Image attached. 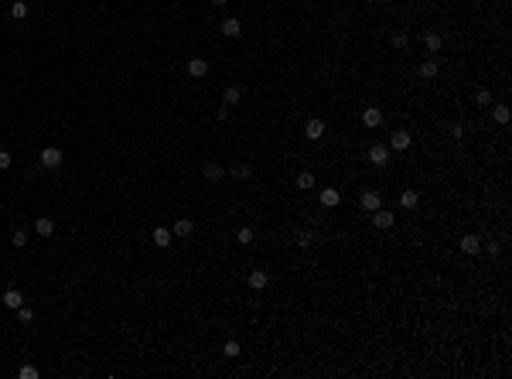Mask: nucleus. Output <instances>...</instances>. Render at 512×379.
Segmentation results:
<instances>
[{
	"instance_id": "obj_14",
	"label": "nucleus",
	"mask_w": 512,
	"mask_h": 379,
	"mask_svg": "<svg viewBox=\"0 0 512 379\" xmlns=\"http://www.w3.org/2000/svg\"><path fill=\"white\" fill-rule=\"evenodd\" d=\"M34 232H38V236H51V232H55V222H51L48 215H41L38 222H34Z\"/></svg>"
},
{
	"instance_id": "obj_24",
	"label": "nucleus",
	"mask_w": 512,
	"mask_h": 379,
	"mask_svg": "<svg viewBox=\"0 0 512 379\" xmlns=\"http://www.w3.org/2000/svg\"><path fill=\"white\" fill-rule=\"evenodd\" d=\"M222 356H226V359H236L239 356V342H236V338H229V342L222 345Z\"/></svg>"
},
{
	"instance_id": "obj_13",
	"label": "nucleus",
	"mask_w": 512,
	"mask_h": 379,
	"mask_svg": "<svg viewBox=\"0 0 512 379\" xmlns=\"http://www.w3.org/2000/svg\"><path fill=\"white\" fill-rule=\"evenodd\" d=\"M362 208H369V212L383 208V198H379V192H365V195H362Z\"/></svg>"
},
{
	"instance_id": "obj_22",
	"label": "nucleus",
	"mask_w": 512,
	"mask_h": 379,
	"mask_svg": "<svg viewBox=\"0 0 512 379\" xmlns=\"http://www.w3.org/2000/svg\"><path fill=\"white\" fill-rule=\"evenodd\" d=\"M297 188H301V192H307V188H314V174L301 171V174H297Z\"/></svg>"
},
{
	"instance_id": "obj_9",
	"label": "nucleus",
	"mask_w": 512,
	"mask_h": 379,
	"mask_svg": "<svg viewBox=\"0 0 512 379\" xmlns=\"http://www.w3.org/2000/svg\"><path fill=\"white\" fill-rule=\"evenodd\" d=\"M222 35H226V38H239V35H242V24H239L236 17H226V21H222Z\"/></svg>"
},
{
	"instance_id": "obj_33",
	"label": "nucleus",
	"mask_w": 512,
	"mask_h": 379,
	"mask_svg": "<svg viewBox=\"0 0 512 379\" xmlns=\"http://www.w3.org/2000/svg\"><path fill=\"white\" fill-rule=\"evenodd\" d=\"M311 242H314L311 232H301V236H297V246H311Z\"/></svg>"
},
{
	"instance_id": "obj_34",
	"label": "nucleus",
	"mask_w": 512,
	"mask_h": 379,
	"mask_svg": "<svg viewBox=\"0 0 512 379\" xmlns=\"http://www.w3.org/2000/svg\"><path fill=\"white\" fill-rule=\"evenodd\" d=\"M215 120H219V123H222V120H229V106H219V110H215Z\"/></svg>"
},
{
	"instance_id": "obj_23",
	"label": "nucleus",
	"mask_w": 512,
	"mask_h": 379,
	"mask_svg": "<svg viewBox=\"0 0 512 379\" xmlns=\"http://www.w3.org/2000/svg\"><path fill=\"white\" fill-rule=\"evenodd\" d=\"M11 17H17V21H24V17H28V4H24V0H14Z\"/></svg>"
},
{
	"instance_id": "obj_20",
	"label": "nucleus",
	"mask_w": 512,
	"mask_h": 379,
	"mask_svg": "<svg viewBox=\"0 0 512 379\" xmlns=\"http://www.w3.org/2000/svg\"><path fill=\"white\" fill-rule=\"evenodd\" d=\"M434 75H437V62H434V58L420 62V79H434Z\"/></svg>"
},
{
	"instance_id": "obj_3",
	"label": "nucleus",
	"mask_w": 512,
	"mask_h": 379,
	"mask_svg": "<svg viewBox=\"0 0 512 379\" xmlns=\"http://www.w3.org/2000/svg\"><path fill=\"white\" fill-rule=\"evenodd\" d=\"M369 161L379 164V168L389 164V147H386V144H372V147H369Z\"/></svg>"
},
{
	"instance_id": "obj_25",
	"label": "nucleus",
	"mask_w": 512,
	"mask_h": 379,
	"mask_svg": "<svg viewBox=\"0 0 512 379\" xmlns=\"http://www.w3.org/2000/svg\"><path fill=\"white\" fill-rule=\"evenodd\" d=\"M250 174H253V168H250V164H236V168H232V178H239V181H246Z\"/></svg>"
},
{
	"instance_id": "obj_19",
	"label": "nucleus",
	"mask_w": 512,
	"mask_h": 379,
	"mask_svg": "<svg viewBox=\"0 0 512 379\" xmlns=\"http://www.w3.org/2000/svg\"><path fill=\"white\" fill-rule=\"evenodd\" d=\"M192 229H195V226H192V219H178L171 232H174V236H192Z\"/></svg>"
},
{
	"instance_id": "obj_5",
	"label": "nucleus",
	"mask_w": 512,
	"mask_h": 379,
	"mask_svg": "<svg viewBox=\"0 0 512 379\" xmlns=\"http://www.w3.org/2000/svg\"><path fill=\"white\" fill-rule=\"evenodd\" d=\"M0 301H4L7 308H14V311H17V308H21V304H24V294H21V290H17V287H7V290H4V297H0Z\"/></svg>"
},
{
	"instance_id": "obj_16",
	"label": "nucleus",
	"mask_w": 512,
	"mask_h": 379,
	"mask_svg": "<svg viewBox=\"0 0 512 379\" xmlns=\"http://www.w3.org/2000/svg\"><path fill=\"white\" fill-rule=\"evenodd\" d=\"M171 236H174V232H171V229H164V226H157V229H154V246H171Z\"/></svg>"
},
{
	"instance_id": "obj_2",
	"label": "nucleus",
	"mask_w": 512,
	"mask_h": 379,
	"mask_svg": "<svg viewBox=\"0 0 512 379\" xmlns=\"http://www.w3.org/2000/svg\"><path fill=\"white\" fill-rule=\"evenodd\" d=\"M188 75H192V79H205V75H208V58L195 55L192 62H188Z\"/></svg>"
},
{
	"instance_id": "obj_35",
	"label": "nucleus",
	"mask_w": 512,
	"mask_h": 379,
	"mask_svg": "<svg viewBox=\"0 0 512 379\" xmlns=\"http://www.w3.org/2000/svg\"><path fill=\"white\" fill-rule=\"evenodd\" d=\"M393 45L403 48V45H407V35H403V31H399V35H393Z\"/></svg>"
},
{
	"instance_id": "obj_29",
	"label": "nucleus",
	"mask_w": 512,
	"mask_h": 379,
	"mask_svg": "<svg viewBox=\"0 0 512 379\" xmlns=\"http://www.w3.org/2000/svg\"><path fill=\"white\" fill-rule=\"evenodd\" d=\"M17 318H21L24 324H31V321H34V311H31V308H24V304H21V308H17Z\"/></svg>"
},
{
	"instance_id": "obj_21",
	"label": "nucleus",
	"mask_w": 512,
	"mask_h": 379,
	"mask_svg": "<svg viewBox=\"0 0 512 379\" xmlns=\"http://www.w3.org/2000/svg\"><path fill=\"white\" fill-rule=\"evenodd\" d=\"M417 202H420V195H417V192H410V188L403 192V195H399V205H403V208H413Z\"/></svg>"
},
{
	"instance_id": "obj_15",
	"label": "nucleus",
	"mask_w": 512,
	"mask_h": 379,
	"mask_svg": "<svg viewBox=\"0 0 512 379\" xmlns=\"http://www.w3.org/2000/svg\"><path fill=\"white\" fill-rule=\"evenodd\" d=\"M222 99H226V106H239V99H242V86H229Z\"/></svg>"
},
{
	"instance_id": "obj_36",
	"label": "nucleus",
	"mask_w": 512,
	"mask_h": 379,
	"mask_svg": "<svg viewBox=\"0 0 512 379\" xmlns=\"http://www.w3.org/2000/svg\"><path fill=\"white\" fill-rule=\"evenodd\" d=\"M212 4H215V7H226V4H229V0H212Z\"/></svg>"
},
{
	"instance_id": "obj_26",
	"label": "nucleus",
	"mask_w": 512,
	"mask_h": 379,
	"mask_svg": "<svg viewBox=\"0 0 512 379\" xmlns=\"http://www.w3.org/2000/svg\"><path fill=\"white\" fill-rule=\"evenodd\" d=\"M236 239L242 242V246H250V242H253V229H250V226H242V229L236 232Z\"/></svg>"
},
{
	"instance_id": "obj_31",
	"label": "nucleus",
	"mask_w": 512,
	"mask_h": 379,
	"mask_svg": "<svg viewBox=\"0 0 512 379\" xmlns=\"http://www.w3.org/2000/svg\"><path fill=\"white\" fill-rule=\"evenodd\" d=\"M17 376H21V379H38V369H34V366H21V369H17Z\"/></svg>"
},
{
	"instance_id": "obj_18",
	"label": "nucleus",
	"mask_w": 512,
	"mask_h": 379,
	"mask_svg": "<svg viewBox=\"0 0 512 379\" xmlns=\"http://www.w3.org/2000/svg\"><path fill=\"white\" fill-rule=\"evenodd\" d=\"M202 171H205V178H208V181H219V178L226 174V168H222V164H205Z\"/></svg>"
},
{
	"instance_id": "obj_30",
	"label": "nucleus",
	"mask_w": 512,
	"mask_h": 379,
	"mask_svg": "<svg viewBox=\"0 0 512 379\" xmlns=\"http://www.w3.org/2000/svg\"><path fill=\"white\" fill-rule=\"evenodd\" d=\"M11 246H17V250H21V246H28V236H24V229H17V232L11 236Z\"/></svg>"
},
{
	"instance_id": "obj_28",
	"label": "nucleus",
	"mask_w": 512,
	"mask_h": 379,
	"mask_svg": "<svg viewBox=\"0 0 512 379\" xmlns=\"http://www.w3.org/2000/svg\"><path fill=\"white\" fill-rule=\"evenodd\" d=\"M495 123H509V106H495Z\"/></svg>"
},
{
	"instance_id": "obj_10",
	"label": "nucleus",
	"mask_w": 512,
	"mask_h": 379,
	"mask_svg": "<svg viewBox=\"0 0 512 379\" xmlns=\"http://www.w3.org/2000/svg\"><path fill=\"white\" fill-rule=\"evenodd\" d=\"M318 198H321V205H325V208H335V205L341 202V192H335V188H325Z\"/></svg>"
},
{
	"instance_id": "obj_6",
	"label": "nucleus",
	"mask_w": 512,
	"mask_h": 379,
	"mask_svg": "<svg viewBox=\"0 0 512 379\" xmlns=\"http://www.w3.org/2000/svg\"><path fill=\"white\" fill-rule=\"evenodd\" d=\"M304 137H307V140H321V137H325V123H321V120H307Z\"/></svg>"
},
{
	"instance_id": "obj_17",
	"label": "nucleus",
	"mask_w": 512,
	"mask_h": 379,
	"mask_svg": "<svg viewBox=\"0 0 512 379\" xmlns=\"http://www.w3.org/2000/svg\"><path fill=\"white\" fill-rule=\"evenodd\" d=\"M423 45H427V51H434V55H437V51L444 48V38H441V35H434V31H430V35L423 38Z\"/></svg>"
},
{
	"instance_id": "obj_12",
	"label": "nucleus",
	"mask_w": 512,
	"mask_h": 379,
	"mask_svg": "<svg viewBox=\"0 0 512 379\" xmlns=\"http://www.w3.org/2000/svg\"><path fill=\"white\" fill-rule=\"evenodd\" d=\"M461 250H465L468 256H475V253L481 250V239H478V236H461Z\"/></svg>"
},
{
	"instance_id": "obj_7",
	"label": "nucleus",
	"mask_w": 512,
	"mask_h": 379,
	"mask_svg": "<svg viewBox=\"0 0 512 379\" xmlns=\"http://www.w3.org/2000/svg\"><path fill=\"white\" fill-rule=\"evenodd\" d=\"M246 284H250L253 290H263L266 284H270V277L263 274V270H253V274H246Z\"/></svg>"
},
{
	"instance_id": "obj_4",
	"label": "nucleus",
	"mask_w": 512,
	"mask_h": 379,
	"mask_svg": "<svg viewBox=\"0 0 512 379\" xmlns=\"http://www.w3.org/2000/svg\"><path fill=\"white\" fill-rule=\"evenodd\" d=\"M393 222H396V219H393V212H386V208H375L372 212V226L375 229H393Z\"/></svg>"
},
{
	"instance_id": "obj_32",
	"label": "nucleus",
	"mask_w": 512,
	"mask_h": 379,
	"mask_svg": "<svg viewBox=\"0 0 512 379\" xmlns=\"http://www.w3.org/2000/svg\"><path fill=\"white\" fill-rule=\"evenodd\" d=\"M11 154H7V150H0V171H7V168H11Z\"/></svg>"
},
{
	"instance_id": "obj_27",
	"label": "nucleus",
	"mask_w": 512,
	"mask_h": 379,
	"mask_svg": "<svg viewBox=\"0 0 512 379\" xmlns=\"http://www.w3.org/2000/svg\"><path fill=\"white\" fill-rule=\"evenodd\" d=\"M475 103H478V106H492V92H489V89H478V92H475Z\"/></svg>"
},
{
	"instance_id": "obj_1",
	"label": "nucleus",
	"mask_w": 512,
	"mask_h": 379,
	"mask_svg": "<svg viewBox=\"0 0 512 379\" xmlns=\"http://www.w3.org/2000/svg\"><path fill=\"white\" fill-rule=\"evenodd\" d=\"M41 168L58 171V168H62V150H58V147H45V150H41Z\"/></svg>"
},
{
	"instance_id": "obj_8",
	"label": "nucleus",
	"mask_w": 512,
	"mask_h": 379,
	"mask_svg": "<svg viewBox=\"0 0 512 379\" xmlns=\"http://www.w3.org/2000/svg\"><path fill=\"white\" fill-rule=\"evenodd\" d=\"M362 123L369 126V130H375V126L383 123V110H375V106H369V110L362 113Z\"/></svg>"
},
{
	"instance_id": "obj_11",
	"label": "nucleus",
	"mask_w": 512,
	"mask_h": 379,
	"mask_svg": "<svg viewBox=\"0 0 512 379\" xmlns=\"http://www.w3.org/2000/svg\"><path fill=\"white\" fill-rule=\"evenodd\" d=\"M389 147H393V150H407L410 147V133H407V130H396V133L389 137Z\"/></svg>"
}]
</instances>
